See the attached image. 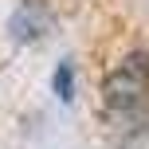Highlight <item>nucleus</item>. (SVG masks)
Returning <instances> with one entry per match:
<instances>
[{"instance_id":"f257e3e1","label":"nucleus","mask_w":149,"mask_h":149,"mask_svg":"<svg viewBox=\"0 0 149 149\" xmlns=\"http://www.w3.org/2000/svg\"><path fill=\"white\" fill-rule=\"evenodd\" d=\"M102 106L118 126H137L149 114V51H130L106 74Z\"/></svg>"},{"instance_id":"7ed1b4c3","label":"nucleus","mask_w":149,"mask_h":149,"mask_svg":"<svg viewBox=\"0 0 149 149\" xmlns=\"http://www.w3.org/2000/svg\"><path fill=\"white\" fill-rule=\"evenodd\" d=\"M51 82H55V94H59L63 102H71V98H74V67H71V63H59Z\"/></svg>"},{"instance_id":"f03ea898","label":"nucleus","mask_w":149,"mask_h":149,"mask_svg":"<svg viewBox=\"0 0 149 149\" xmlns=\"http://www.w3.org/2000/svg\"><path fill=\"white\" fill-rule=\"evenodd\" d=\"M47 24H51V20H47V12H43L39 4H31V0H28V4L12 16V36L20 39V43H36V39L43 36Z\"/></svg>"}]
</instances>
